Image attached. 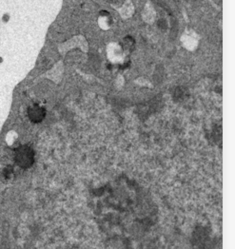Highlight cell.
<instances>
[{"mask_svg":"<svg viewBox=\"0 0 235 249\" xmlns=\"http://www.w3.org/2000/svg\"><path fill=\"white\" fill-rule=\"evenodd\" d=\"M29 116L31 118V120L34 121V122L35 123L40 122L44 118V116H45V110L37 106H32V108L29 109Z\"/></svg>","mask_w":235,"mask_h":249,"instance_id":"2","label":"cell"},{"mask_svg":"<svg viewBox=\"0 0 235 249\" xmlns=\"http://www.w3.org/2000/svg\"><path fill=\"white\" fill-rule=\"evenodd\" d=\"M16 164L23 168L31 167L34 162V153L32 150L28 147H21L16 149L15 152Z\"/></svg>","mask_w":235,"mask_h":249,"instance_id":"1","label":"cell"}]
</instances>
